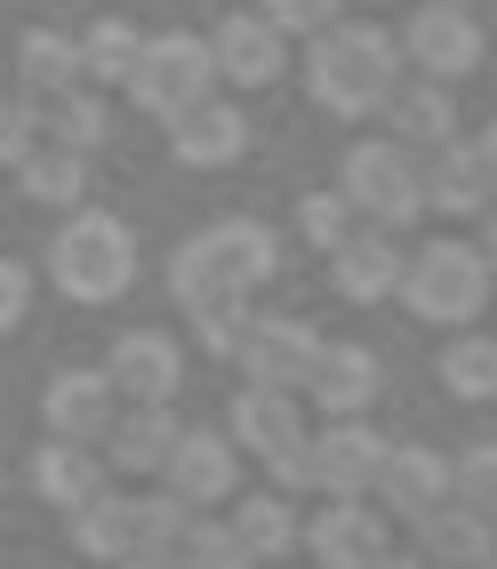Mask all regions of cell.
Instances as JSON below:
<instances>
[{
  "label": "cell",
  "mask_w": 497,
  "mask_h": 569,
  "mask_svg": "<svg viewBox=\"0 0 497 569\" xmlns=\"http://www.w3.org/2000/svg\"><path fill=\"white\" fill-rule=\"evenodd\" d=\"M152 481L177 489L193 513H209V506H225L241 489V449H233L225 426H177V441H169V458H161Z\"/></svg>",
  "instance_id": "10"
},
{
  "label": "cell",
  "mask_w": 497,
  "mask_h": 569,
  "mask_svg": "<svg viewBox=\"0 0 497 569\" xmlns=\"http://www.w3.org/2000/svg\"><path fill=\"white\" fill-rule=\"evenodd\" d=\"M474 153H481V161H489V177H497V121H489V129L474 137Z\"/></svg>",
  "instance_id": "42"
},
{
  "label": "cell",
  "mask_w": 497,
  "mask_h": 569,
  "mask_svg": "<svg viewBox=\"0 0 497 569\" xmlns=\"http://www.w3.org/2000/svg\"><path fill=\"white\" fill-rule=\"evenodd\" d=\"M449 9H474V0H449Z\"/></svg>",
  "instance_id": "46"
},
{
  "label": "cell",
  "mask_w": 497,
  "mask_h": 569,
  "mask_svg": "<svg viewBox=\"0 0 497 569\" xmlns=\"http://www.w3.org/2000/svg\"><path fill=\"white\" fill-rule=\"evenodd\" d=\"M377 393H386V361H377L369 346H321L314 377H305V409H321V417H369Z\"/></svg>",
  "instance_id": "19"
},
{
  "label": "cell",
  "mask_w": 497,
  "mask_h": 569,
  "mask_svg": "<svg viewBox=\"0 0 497 569\" xmlns=\"http://www.w3.org/2000/svg\"><path fill=\"white\" fill-rule=\"evenodd\" d=\"M274 273H281V233L265 217H217L201 233H185L161 264L177 306H193V297H257Z\"/></svg>",
  "instance_id": "2"
},
{
  "label": "cell",
  "mask_w": 497,
  "mask_h": 569,
  "mask_svg": "<svg viewBox=\"0 0 497 569\" xmlns=\"http://www.w3.org/2000/svg\"><path fill=\"white\" fill-rule=\"evenodd\" d=\"M17 81H24V97H57V89L81 81V49H72V32L32 24L17 41Z\"/></svg>",
  "instance_id": "29"
},
{
  "label": "cell",
  "mask_w": 497,
  "mask_h": 569,
  "mask_svg": "<svg viewBox=\"0 0 497 569\" xmlns=\"http://www.w3.org/2000/svg\"><path fill=\"white\" fill-rule=\"evenodd\" d=\"M297 233L329 257L337 241L354 233V209H346V193H337V184H329V193H305V201H297Z\"/></svg>",
  "instance_id": "36"
},
{
  "label": "cell",
  "mask_w": 497,
  "mask_h": 569,
  "mask_svg": "<svg viewBox=\"0 0 497 569\" xmlns=\"http://www.w3.org/2000/svg\"><path fill=\"white\" fill-rule=\"evenodd\" d=\"M265 17H274L289 41H305V32H321V24H337L346 17V0H257Z\"/></svg>",
  "instance_id": "37"
},
{
  "label": "cell",
  "mask_w": 497,
  "mask_h": 569,
  "mask_svg": "<svg viewBox=\"0 0 497 569\" xmlns=\"http://www.w3.org/2000/svg\"><path fill=\"white\" fill-rule=\"evenodd\" d=\"M489 521H497V506H489Z\"/></svg>",
  "instance_id": "47"
},
{
  "label": "cell",
  "mask_w": 497,
  "mask_h": 569,
  "mask_svg": "<svg viewBox=\"0 0 497 569\" xmlns=\"http://www.w3.org/2000/svg\"><path fill=\"white\" fill-rule=\"evenodd\" d=\"M209 64H217V81H233V89H274L289 72V32L265 9H233L209 32Z\"/></svg>",
  "instance_id": "13"
},
{
  "label": "cell",
  "mask_w": 497,
  "mask_h": 569,
  "mask_svg": "<svg viewBox=\"0 0 497 569\" xmlns=\"http://www.w3.org/2000/svg\"><path fill=\"white\" fill-rule=\"evenodd\" d=\"M449 498H466V506H497V433H481V441H466L449 458Z\"/></svg>",
  "instance_id": "35"
},
{
  "label": "cell",
  "mask_w": 497,
  "mask_h": 569,
  "mask_svg": "<svg viewBox=\"0 0 497 569\" xmlns=\"http://www.w3.org/2000/svg\"><path fill=\"white\" fill-rule=\"evenodd\" d=\"M417 177H426V217H449V224H474L497 201V177L474 153V137H449L434 153H417Z\"/></svg>",
  "instance_id": "15"
},
{
  "label": "cell",
  "mask_w": 497,
  "mask_h": 569,
  "mask_svg": "<svg viewBox=\"0 0 497 569\" xmlns=\"http://www.w3.org/2000/svg\"><path fill=\"white\" fill-rule=\"evenodd\" d=\"M394 297L417 321H434V329H474L497 306V273L474 249V233H426L401 257V289Z\"/></svg>",
  "instance_id": "3"
},
{
  "label": "cell",
  "mask_w": 497,
  "mask_h": 569,
  "mask_svg": "<svg viewBox=\"0 0 497 569\" xmlns=\"http://www.w3.org/2000/svg\"><path fill=\"white\" fill-rule=\"evenodd\" d=\"M32 121H41V137L81 144V153H97V144H105V104H97L89 81H72V89H57V97H32Z\"/></svg>",
  "instance_id": "31"
},
{
  "label": "cell",
  "mask_w": 497,
  "mask_h": 569,
  "mask_svg": "<svg viewBox=\"0 0 497 569\" xmlns=\"http://www.w3.org/2000/svg\"><path fill=\"white\" fill-rule=\"evenodd\" d=\"M49 281L81 306H112L137 281V233L112 209H64L57 241H49Z\"/></svg>",
  "instance_id": "4"
},
{
  "label": "cell",
  "mask_w": 497,
  "mask_h": 569,
  "mask_svg": "<svg viewBox=\"0 0 497 569\" xmlns=\"http://www.w3.org/2000/svg\"><path fill=\"white\" fill-rule=\"evenodd\" d=\"M121 569H169V561H121Z\"/></svg>",
  "instance_id": "43"
},
{
  "label": "cell",
  "mask_w": 497,
  "mask_h": 569,
  "mask_svg": "<svg viewBox=\"0 0 497 569\" xmlns=\"http://www.w3.org/2000/svg\"><path fill=\"white\" fill-rule=\"evenodd\" d=\"M441 393L457 401H497V337L474 329H449V346H441Z\"/></svg>",
  "instance_id": "28"
},
{
  "label": "cell",
  "mask_w": 497,
  "mask_h": 569,
  "mask_svg": "<svg viewBox=\"0 0 497 569\" xmlns=\"http://www.w3.org/2000/svg\"><path fill=\"white\" fill-rule=\"evenodd\" d=\"M112 409H121V393H112L105 369H57L49 393H41V426L57 441H105Z\"/></svg>",
  "instance_id": "22"
},
{
  "label": "cell",
  "mask_w": 497,
  "mask_h": 569,
  "mask_svg": "<svg viewBox=\"0 0 497 569\" xmlns=\"http://www.w3.org/2000/svg\"><path fill=\"white\" fill-rule=\"evenodd\" d=\"M169 153L185 161V169H233L241 153H249V112L241 104H225L217 89L209 97H193L185 112H169Z\"/></svg>",
  "instance_id": "16"
},
{
  "label": "cell",
  "mask_w": 497,
  "mask_h": 569,
  "mask_svg": "<svg viewBox=\"0 0 497 569\" xmlns=\"http://www.w3.org/2000/svg\"><path fill=\"white\" fill-rule=\"evenodd\" d=\"M249 313H257V297H193L185 306V321H193V337L217 353V361H233L241 353V337H249Z\"/></svg>",
  "instance_id": "34"
},
{
  "label": "cell",
  "mask_w": 497,
  "mask_h": 569,
  "mask_svg": "<svg viewBox=\"0 0 497 569\" xmlns=\"http://www.w3.org/2000/svg\"><path fill=\"white\" fill-rule=\"evenodd\" d=\"M32 306V264L24 257H0V329H17Z\"/></svg>",
  "instance_id": "39"
},
{
  "label": "cell",
  "mask_w": 497,
  "mask_h": 569,
  "mask_svg": "<svg viewBox=\"0 0 497 569\" xmlns=\"http://www.w3.org/2000/svg\"><path fill=\"white\" fill-rule=\"evenodd\" d=\"M401 233L394 224H361L354 217V233L329 249V289L346 297V306H386V297L401 289Z\"/></svg>",
  "instance_id": "14"
},
{
  "label": "cell",
  "mask_w": 497,
  "mask_h": 569,
  "mask_svg": "<svg viewBox=\"0 0 497 569\" xmlns=\"http://www.w3.org/2000/svg\"><path fill=\"white\" fill-rule=\"evenodd\" d=\"M409 553H426L434 569H466V561H489L497 553V521L466 498L434 506L426 521H409Z\"/></svg>",
  "instance_id": "23"
},
{
  "label": "cell",
  "mask_w": 497,
  "mask_h": 569,
  "mask_svg": "<svg viewBox=\"0 0 497 569\" xmlns=\"http://www.w3.org/2000/svg\"><path fill=\"white\" fill-rule=\"evenodd\" d=\"M185 529H193V506H185L177 489H152V498H137V553H129V561H169Z\"/></svg>",
  "instance_id": "32"
},
{
  "label": "cell",
  "mask_w": 497,
  "mask_h": 569,
  "mask_svg": "<svg viewBox=\"0 0 497 569\" xmlns=\"http://www.w3.org/2000/svg\"><path fill=\"white\" fill-rule=\"evenodd\" d=\"M233 513V538L249 546V561H281V553H297V529H305V513H297V498L289 489H233L225 498Z\"/></svg>",
  "instance_id": "24"
},
{
  "label": "cell",
  "mask_w": 497,
  "mask_h": 569,
  "mask_svg": "<svg viewBox=\"0 0 497 569\" xmlns=\"http://www.w3.org/2000/svg\"><path fill=\"white\" fill-rule=\"evenodd\" d=\"M377 506H386V521H426L434 506H449V458L434 441H394L386 449V473H377V489H369Z\"/></svg>",
  "instance_id": "17"
},
{
  "label": "cell",
  "mask_w": 497,
  "mask_h": 569,
  "mask_svg": "<svg viewBox=\"0 0 497 569\" xmlns=\"http://www.w3.org/2000/svg\"><path fill=\"white\" fill-rule=\"evenodd\" d=\"M329 337L305 321V313H249V337H241V353L233 369L249 377V386H281V393H305V377H314Z\"/></svg>",
  "instance_id": "11"
},
{
  "label": "cell",
  "mask_w": 497,
  "mask_h": 569,
  "mask_svg": "<svg viewBox=\"0 0 497 569\" xmlns=\"http://www.w3.org/2000/svg\"><path fill=\"white\" fill-rule=\"evenodd\" d=\"M346 9H386V0H346Z\"/></svg>",
  "instance_id": "44"
},
{
  "label": "cell",
  "mask_w": 497,
  "mask_h": 569,
  "mask_svg": "<svg viewBox=\"0 0 497 569\" xmlns=\"http://www.w3.org/2000/svg\"><path fill=\"white\" fill-rule=\"evenodd\" d=\"M152 121H169V112H185L193 97L217 89V64H209V41L201 32H145V49L129 64V81H121Z\"/></svg>",
  "instance_id": "6"
},
{
  "label": "cell",
  "mask_w": 497,
  "mask_h": 569,
  "mask_svg": "<svg viewBox=\"0 0 497 569\" xmlns=\"http://www.w3.org/2000/svg\"><path fill=\"white\" fill-rule=\"evenodd\" d=\"M466 569H497V553H489V561H466Z\"/></svg>",
  "instance_id": "45"
},
{
  "label": "cell",
  "mask_w": 497,
  "mask_h": 569,
  "mask_svg": "<svg viewBox=\"0 0 497 569\" xmlns=\"http://www.w3.org/2000/svg\"><path fill=\"white\" fill-rule=\"evenodd\" d=\"M112 473H105V458H97V441H41L32 449V489L57 506V513H72V506H89L97 489H105Z\"/></svg>",
  "instance_id": "25"
},
{
  "label": "cell",
  "mask_w": 497,
  "mask_h": 569,
  "mask_svg": "<svg viewBox=\"0 0 497 569\" xmlns=\"http://www.w3.org/2000/svg\"><path fill=\"white\" fill-rule=\"evenodd\" d=\"M105 377H112V393H121V401H177L185 346H177L169 329H129V337H112Z\"/></svg>",
  "instance_id": "18"
},
{
  "label": "cell",
  "mask_w": 497,
  "mask_h": 569,
  "mask_svg": "<svg viewBox=\"0 0 497 569\" xmlns=\"http://www.w3.org/2000/svg\"><path fill=\"white\" fill-rule=\"evenodd\" d=\"M474 249L489 257V273H497V201H489V209L474 217Z\"/></svg>",
  "instance_id": "40"
},
{
  "label": "cell",
  "mask_w": 497,
  "mask_h": 569,
  "mask_svg": "<svg viewBox=\"0 0 497 569\" xmlns=\"http://www.w3.org/2000/svg\"><path fill=\"white\" fill-rule=\"evenodd\" d=\"M225 433H233V449L241 458H257V466H281V458H297L305 449V393H281V386H249L241 377V393H233V409H225Z\"/></svg>",
  "instance_id": "12"
},
{
  "label": "cell",
  "mask_w": 497,
  "mask_h": 569,
  "mask_svg": "<svg viewBox=\"0 0 497 569\" xmlns=\"http://www.w3.org/2000/svg\"><path fill=\"white\" fill-rule=\"evenodd\" d=\"M72 546H81L89 561H112V569H121V561L137 553V498L97 489L89 506H72Z\"/></svg>",
  "instance_id": "27"
},
{
  "label": "cell",
  "mask_w": 497,
  "mask_h": 569,
  "mask_svg": "<svg viewBox=\"0 0 497 569\" xmlns=\"http://www.w3.org/2000/svg\"><path fill=\"white\" fill-rule=\"evenodd\" d=\"M72 49H81V81H89V89H121L129 64H137V49H145V32H137L129 17H97Z\"/></svg>",
  "instance_id": "30"
},
{
  "label": "cell",
  "mask_w": 497,
  "mask_h": 569,
  "mask_svg": "<svg viewBox=\"0 0 497 569\" xmlns=\"http://www.w3.org/2000/svg\"><path fill=\"white\" fill-rule=\"evenodd\" d=\"M377 121H386V137L409 144V153H434V144L466 137V129H457V97H449V81H426V72H401Z\"/></svg>",
  "instance_id": "21"
},
{
  "label": "cell",
  "mask_w": 497,
  "mask_h": 569,
  "mask_svg": "<svg viewBox=\"0 0 497 569\" xmlns=\"http://www.w3.org/2000/svg\"><path fill=\"white\" fill-rule=\"evenodd\" d=\"M169 569H257V561H249V546L233 538V521H209V513H193V529L177 538Z\"/></svg>",
  "instance_id": "33"
},
{
  "label": "cell",
  "mask_w": 497,
  "mask_h": 569,
  "mask_svg": "<svg viewBox=\"0 0 497 569\" xmlns=\"http://www.w3.org/2000/svg\"><path fill=\"white\" fill-rule=\"evenodd\" d=\"M386 449L394 441L369 417H321L305 433V481H314V498H369L377 473H386Z\"/></svg>",
  "instance_id": "7"
},
{
  "label": "cell",
  "mask_w": 497,
  "mask_h": 569,
  "mask_svg": "<svg viewBox=\"0 0 497 569\" xmlns=\"http://www.w3.org/2000/svg\"><path fill=\"white\" fill-rule=\"evenodd\" d=\"M337 193L361 224H394V233H417V217H426V177H417V153L394 137H361L346 144V161H337Z\"/></svg>",
  "instance_id": "5"
},
{
  "label": "cell",
  "mask_w": 497,
  "mask_h": 569,
  "mask_svg": "<svg viewBox=\"0 0 497 569\" xmlns=\"http://www.w3.org/2000/svg\"><path fill=\"white\" fill-rule=\"evenodd\" d=\"M361 569H434V561H426V553H394V546H386V553L361 561Z\"/></svg>",
  "instance_id": "41"
},
{
  "label": "cell",
  "mask_w": 497,
  "mask_h": 569,
  "mask_svg": "<svg viewBox=\"0 0 497 569\" xmlns=\"http://www.w3.org/2000/svg\"><path fill=\"white\" fill-rule=\"evenodd\" d=\"M394 546V521L377 498H321L297 529V553H314V569H361Z\"/></svg>",
  "instance_id": "9"
},
{
  "label": "cell",
  "mask_w": 497,
  "mask_h": 569,
  "mask_svg": "<svg viewBox=\"0 0 497 569\" xmlns=\"http://www.w3.org/2000/svg\"><path fill=\"white\" fill-rule=\"evenodd\" d=\"M401 41V72H426V81H466V72H481L489 57V32L474 9H449V0H417L409 32H394Z\"/></svg>",
  "instance_id": "8"
},
{
  "label": "cell",
  "mask_w": 497,
  "mask_h": 569,
  "mask_svg": "<svg viewBox=\"0 0 497 569\" xmlns=\"http://www.w3.org/2000/svg\"><path fill=\"white\" fill-rule=\"evenodd\" d=\"M177 426L185 417L169 409V401H121L112 409V426H105V473H161V458H169V441H177Z\"/></svg>",
  "instance_id": "20"
},
{
  "label": "cell",
  "mask_w": 497,
  "mask_h": 569,
  "mask_svg": "<svg viewBox=\"0 0 497 569\" xmlns=\"http://www.w3.org/2000/svg\"><path fill=\"white\" fill-rule=\"evenodd\" d=\"M32 137H41V121H32V97H0V169L24 161Z\"/></svg>",
  "instance_id": "38"
},
{
  "label": "cell",
  "mask_w": 497,
  "mask_h": 569,
  "mask_svg": "<svg viewBox=\"0 0 497 569\" xmlns=\"http://www.w3.org/2000/svg\"><path fill=\"white\" fill-rule=\"evenodd\" d=\"M401 81V41L369 17H337L321 32H305V89L337 121H377Z\"/></svg>",
  "instance_id": "1"
},
{
  "label": "cell",
  "mask_w": 497,
  "mask_h": 569,
  "mask_svg": "<svg viewBox=\"0 0 497 569\" xmlns=\"http://www.w3.org/2000/svg\"><path fill=\"white\" fill-rule=\"evenodd\" d=\"M17 184L41 209H81L89 201V153L81 144H57V137H32L24 161H17Z\"/></svg>",
  "instance_id": "26"
}]
</instances>
